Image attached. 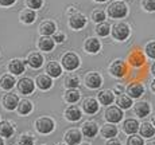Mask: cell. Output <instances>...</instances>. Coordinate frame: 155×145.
I'll return each mask as SVG.
<instances>
[{
    "label": "cell",
    "mask_w": 155,
    "mask_h": 145,
    "mask_svg": "<svg viewBox=\"0 0 155 145\" xmlns=\"http://www.w3.org/2000/svg\"><path fill=\"white\" fill-rule=\"evenodd\" d=\"M127 12H128L127 5L121 2H113L108 7V14L113 19H121V17L126 16Z\"/></svg>",
    "instance_id": "cell-1"
},
{
    "label": "cell",
    "mask_w": 155,
    "mask_h": 145,
    "mask_svg": "<svg viewBox=\"0 0 155 145\" xmlns=\"http://www.w3.org/2000/svg\"><path fill=\"white\" fill-rule=\"evenodd\" d=\"M54 121L49 117H41L35 121V128L42 134H49L54 131Z\"/></svg>",
    "instance_id": "cell-2"
},
{
    "label": "cell",
    "mask_w": 155,
    "mask_h": 145,
    "mask_svg": "<svg viewBox=\"0 0 155 145\" xmlns=\"http://www.w3.org/2000/svg\"><path fill=\"white\" fill-rule=\"evenodd\" d=\"M112 35L117 40H126L130 36V26L127 23H116L112 28Z\"/></svg>",
    "instance_id": "cell-3"
},
{
    "label": "cell",
    "mask_w": 155,
    "mask_h": 145,
    "mask_svg": "<svg viewBox=\"0 0 155 145\" xmlns=\"http://www.w3.org/2000/svg\"><path fill=\"white\" fill-rule=\"evenodd\" d=\"M109 73H111V75L116 77V78H121V77H124L126 73H127L126 62L121 61V59H116V61H113L111 63V66H109Z\"/></svg>",
    "instance_id": "cell-4"
},
{
    "label": "cell",
    "mask_w": 155,
    "mask_h": 145,
    "mask_svg": "<svg viewBox=\"0 0 155 145\" xmlns=\"http://www.w3.org/2000/svg\"><path fill=\"white\" fill-rule=\"evenodd\" d=\"M62 65H64V67L66 70L73 71L80 66V59L74 52H68V54H65L62 57Z\"/></svg>",
    "instance_id": "cell-5"
},
{
    "label": "cell",
    "mask_w": 155,
    "mask_h": 145,
    "mask_svg": "<svg viewBox=\"0 0 155 145\" xmlns=\"http://www.w3.org/2000/svg\"><path fill=\"white\" fill-rule=\"evenodd\" d=\"M18 90H19L20 94H25V96H28V94H31L32 91H34L35 89V84L34 81H32L31 78H22L18 81Z\"/></svg>",
    "instance_id": "cell-6"
},
{
    "label": "cell",
    "mask_w": 155,
    "mask_h": 145,
    "mask_svg": "<svg viewBox=\"0 0 155 145\" xmlns=\"http://www.w3.org/2000/svg\"><path fill=\"white\" fill-rule=\"evenodd\" d=\"M18 103H19V98H18V96L14 93L4 94L2 98V105L4 106V109H7V110H14V109H16Z\"/></svg>",
    "instance_id": "cell-7"
},
{
    "label": "cell",
    "mask_w": 155,
    "mask_h": 145,
    "mask_svg": "<svg viewBox=\"0 0 155 145\" xmlns=\"http://www.w3.org/2000/svg\"><path fill=\"white\" fill-rule=\"evenodd\" d=\"M105 118L109 122L116 124V122H119V121H121V118H123V112H121V109L117 108V106H109L105 110Z\"/></svg>",
    "instance_id": "cell-8"
},
{
    "label": "cell",
    "mask_w": 155,
    "mask_h": 145,
    "mask_svg": "<svg viewBox=\"0 0 155 145\" xmlns=\"http://www.w3.org/2000/svg\"><path fill=\"white\" fill-rule=\"evenodd\" d=\"M103 84V79H101L100 74L99 73H94V71H91L86 74L85 77V85L88 86L89 89H99Z\"/></svg>",
    "instance_id": "cell-9"
},
{
    "label": "cell",
    "mask_w": 155,
    "mask_h": 145,
    "mask_svg": "<svg viewBox=\"0 0 155 145\" xmlns=\"http://www.w3.org/2000/svg\"><path fill=\"white\" fill-rule=\"evenodd\" d=\"M8 70L10 73H12L14 75H20V74L25 73L26 70V62L22 59H12L8 63Z\"/></svg>",
    "instance_id": "cell-10"
},
{
    "label": "cell",
    "mask_w": 155,
    "mask_h": 145,
    "mask_svg": "<svg viewBox=\"0 0 155 145\" xmlns=\"http://www.w3.org/2000/svg\"><path fill=\"white\" fill-rule=\"evenodd\" d=\"M69 26L74 30H81L86 26V17L82 14H74L69 17Z\"/></svg>",
    "instance_id": "cell-11"
},
{
    "label": "cell",
    "mask_w": 155,
    "mask_h": 145,
    "mask_svg": "<svg viewBox=\"0 0 155 145\" xmlns=\"http://www.w3.org/2000/svg\"><path fill=\"white\" fill-rule=\"evenodd\" d=\"M15 85H16V79L11 74H4V75L0 77V89L2 90L8 91L11 89H14Z\"/></svg>",
    "instance_id": "cell-12"
},
{
    "label": "cell",
    "mask_w": 155,
    "mask_h": 145,
    "mask_svg": "<svg viewBox=\"0 0 155 145\" xmlns=\"http://www.w3.org/2000/svg\"><path fill=\"white\" fill-rule=\"evenodd\" d=\"M127 93L130 94L128 97H131V98H139V97H142V94L144 93V87H143V85L139 84V82H132V84H130V86L127 87Z\"/></svg>",
    "instance_id": "cell-13"
},
{
    "label": "cell",
    "mask_w": 155,
    "mask_h": 145,
    "mask_svg": "<svg viewBox=\"0 0 155 145\" xmlns=\"http://www.w3.org/2000/svg\"><path fill=\"white\" fill-rule=\"evenodd\" d=\"M97 132H99V126H97L96 122H93V121H86L84 124V128H82V133H84L85 137L88 138H93L94 136L97 134Z\"/></svg>",
    "instance_id": "cell-14"
},
{
    "label": "cell",
    "mask_w": 155,
    "mask_h": 145,
    "mask_svg": "<svg viewBox=\"0 0 155 145\" xmlns=\"http://www.w3.org/2000/svg\"><path fill=\"white\" fill-rule=\"evenodd\" d=\"M82 108H84L85 113L88 114H94L99 112V102L94 98H86L82 102Z\"/></svg>",
    "instance_id": "cell-15"
},
{
    "label": "cell",
    "mask_w": 155,
    "mask_h": 145,
    "mask_svg": "<svg viewBox=\"0 0 155 145\" xmlns=\"http://www.w3.org/2000/svg\"><path fill=\"white\" fill-rule=\"evenodd\" d=\"M55 23L51 22V20H46V22H42L39 26V32L43 35V36H50L55 32Z\"/></svg>",
    "instance_id": "cell-16"
},
{
    "label": "cell",
    "mask_w": 155,
    "mask_h": 145,
    "mask_svg": "<svg viewBox=\"0 0 155 145\" xmlns=\"http://www.w3.org/2000/svg\"><path fill=\"white\" fill-rule=\"evenodd\" d=\"M54 46H55V42L53 40V38H50V36H42L38 40V47H39V50H42L45 52L51 51V50L54 49Z\"/></svg>",
    "instance_id": "cell-17"
},
{
    "label": "cell",
    "mask_w": 155,
    "mask_h": 145,
    "mask_svg": "<svg viewBox=\"0 0 155 145\" xmlns=\"http://www.w3.org/2000/svg\"><path fill=\"white\" fill-rule=\"evenodd\" d=\"M150 112H151V106L148 102L142 101V102H138L135 105V114L139 116L140 118H144L146 116H148Z\"/></svg>",
    "instance_id": "cell-18"
},
{
    "label": "cell",
    "mask_w": 155,
    "mask_h": 145,
    "mask_svg": "<svg viewBox=\"0 0 155 145\" xmlns=\"http://www.w3.org/2000/svg\"><path fill=\"white\" fill-rule=\"evenodd\" d=\"M65 140L69 145H77L81 143V133H80L77 129H71V131H68L66 134H65Z\"/></svg>",
    "instance_id": "cell-19"
},
{
    "label": "cell",
    "mask_w": 155,
    "mask_h": 145,
    "mask_svg": "<svg viewBox=\"0 0 155 145\" xmlns=\"http://www.w3.org/2000/svg\"><path fill=\"white\" fill-rule=\"evenodd\" d=\"M27 63L30 65V67L32 69H39L43 65V57L39 52H31L27 57Z\"/></svg>",
    "instance_id": "cell-20"
},
{
    "label": "cell",
    "mask_w": 155,
    "mask_h": 145,
    "mask_svg": "<svg viewBox=\"0 0 155 145\" xmlns=\"http://www.w3.org/2000/svg\"><path fill=\"white\" fill-rule=\"evenodd\" d=\"M19 19L22 23H25V24H31V23L35 22V19H37V15H35V11L34 10H23L22 12L19 15Z\"/></svg>",
    "instance_id": "cell-21"
},
{
    "label": "cell",
    "mask_w": 155,
    "mask_h": 145,
    "mask_svg": "<svg viewBox=\"0 0 155 145\" xmlns=\"http://www.w3.org/2000/svg\"><path fill=\"white\" fill-rule=\"evenodd\" d=\"M35 85L41 89V90H49L53 86V81L49 75H38Z\"/></svg>",
    "instance_id": "cell-22"
},
{
    "label": "cell",
    "mask_w": 155,
    "mask_h": 145,
    "mask_svg": "<svg viewBox=\"0 0 155 145\" xmlns=\"http://www.w3.org/2000/svg\"><path fill=\"white\" fill-rule=\"evenodd\" d=\"M65 117L69 121H78L81 118V110H80L77 106L71 105L65 110Z\"/></svg>",
    "instance_id": "cell-23"
},
{
    "label": "cell",
    "mask_w": 155,
    "mask_h": 145,
    "mask_svg": "<svg viewBox=\"0 0 155 145\" xmlns=\"http://www.w3.org/2000/svg\"><path fill=\"white\" fill-rule=\"evenodd\" d=\"M46 73L49 74L50 78H57V77L61 75L62 69H61V66H59L57 62L53 61V62H49V63H47V66H46Z\"/></svg>",
    "instance_id": "cell-24"
},
{
    "label": "cell",
    "mask_w": 155,
    "mask_h": 145,
    "mask_svg": "<svg viewBox=\"0 0 155 145\" xmlns=\"http://www.w3.org/2000/svg\"><path fill=\"white\" fill-rule=\"evenodd\" d=\"M18 112H19V114H22V116H27L32 112V102L28 101V99H22V101H19L16 106Z\"/></svg>",
    "instance_id": "cell-25"
},
{
    "label": "cell",
    "mask_w": 155,
    "mask_h": 145,
    "mask_svg": "<svg viewBox=\"0 0 155 145\" xmlns=\"http://www.w3.org/2000/svg\"><path fill=\"white\" fill-rule=\"evenodd\" d=\"M100 47H101V44L96 38H88V39H86L85 50L88 52H91V54H96V52L100 50Z\"/></svg>",
    "instance_id": "cell-26"
},
{
    "label": "cell",
    "mask_w": 155,
    "mask_h": 145,
    "mask_svg": "<svg viewBox=\"0 0 155 145\" xmlns=\"http://www.w3.org/2000/svg\"><path fill=\"white\" fill-rule=\"evenodd\" d=\"M97 97H99V101L101 105H111L113 99H115V96H113L111 90H101Z\"/></svg>",
    "instance_id": "cell-27"
},
{
    "label": "cell",
    "mask_w": 155,
    "mask_h": 145,
    "mask_svg": "<svg viewBox=\"0 0 155 145\" xmlns=\"http://www.w3.org/2000/svg\"><path fill=\"white\" fill-rule=\"evenodd\" d=\"M139 129V122L136 120H132V118H130V120H126L123 124V131L128 133V134H134L136 131Z\"/></svg>",
    "instance_id": "cell-28"
},
{
    "label": "cell",
    "mask_w": 155,
    "mask_h": 145,
    "mask_svg": "<svg viewBox=\"0 0 155 145\" xmlns=\"http://www.w3.org/2000/svg\"><path fill=\"white\" fill-rule=\"evenodd\" d=\"M14 134V126L11 125L8 121H3V122H0V136L2 137H11V136Z\"/></svg>",
    "instance_id": "cell-29"
},
{
    "label": "cell",
    "mask_w": 155,
    "mask_h": 145,
    "mask_svg": "<svg viewBox=\"0 0 155 145\" xmlns=\"http://www.w3.org/2000/svg\"><path fill=\"white\" fill-rule=\"evenodd\" d=\"M116 103L119 105V108L120 109H130L131 106H132V99H131V97H128L127 94H120V96L117 97V99H116Z\"/></svg>",
    "instance_id": "cell-30"
},
{
    "label": "cell",
    "mask_w": 155,
    "mask_h": 145,
    "mask_svg": "<svg viewBox=\"0 0 155 145\" xmlns=\"http://www.w3.org/2000/svg\"><path fill=\"white\" fill-rule=\"evenodd\" d=\"M101 134L105 138H112L117 134V128H116L115 125H112V124H107V125H104L103 129H101Z\"/></svg>",
    "instance_id": "cell-31"
},
{
    "label": "cell",
    "mask_w": 155,
    "mask_h": 145,
    "mask_svg": "<svg viewBox=\"0 0 155 145\" xmlns=\"http://www.w3.org/2000/svg\"><path fill=\"white\" fill-rule=\"evenodd\" d=\"M140 134L143 136V137H147V138L153 137V136L155 134V128L148 122L142 124L140 125Z\"/></svg>",
    "instance_id": "cell-32"
},
{
    "label": "cell",
    "mask_w": 155,
    "mask_h": 145,
    "mask_svg": "<svg viewBox=\"0 0 155 145\" xmlns=\"http://www.w3.org/2000/svg\"><path fill=\"white\" fill-rule=\"evenodd\" d=\"M65 99L69 103H74L80 99V91L77 89H68V91L65 93Z\"/></svg>",
    "instance_id": "cell-33"
},
{
    "label": "cell",
    "mask_w": 155,
    "mask_h": 145,
    "mask_svg": "<svg viewBox=\"0 0 155 145\" xmlns=\"http://www.w3.org/2000/svg\"><path fill=\"white\" fill-rule=\"evenodd\" d=\"M128 61L131 62V65H132V66H140V65H143V62H144V57L142 55V52L134 51L132 54L130 55Z\"/></svg>",
    "instance_id": "cell-34"
},
{
    "label": "cell",
    "mask_w": 155,
    "mask_h": 145,
    "mask_svg": "<svg viewBox=\"0 0 155 145\" xmlns=\"http://www.w3.org/2000/svg\"><path fill=\"white\" fill-rule=\"evenodd\" d=\"M96 32H97V35H100V36H108L109 32H111V27H109L108 23L101 22L96 26Z\"/></svg>",
    "instance_id": "cell-35"
},
{
    "label": "cell",
    "mask_w": 155,
    "mask_h": 145,
    "mask_svg": "<svg viewBox=\"0 0 155 145\" xmlns=\"http://www.w3.org/2000/svg\"><path fill=\"white\" fill-rule=\"evenodd\" d=\"M78 85H80V79H78V77L74 75V74L68 75L66 79H65V86L68 89H76Z\"/></svg>",
    "instance_id": "cell-36"
},
{
    "label": "cell",
    "mask_w": 155,
    "mask_h": 145,
    "mask_svg": "<svg viewBox=\"0 0 155 145\" xmlns=\"http://www.w3.org/2000/svg\"><path fill=\"white\" fill-rule=\"evenodd\" d=\"M92 19H93L94 22H97V23L104 22V19H105V12H104L103 10L93 11V12H92Z\"/></svg>",
    "instance_id": "cell-37"
},
{
    "label": "cell",
    "mask_w": 155,
    "mask_h": 145,
    "mask_svg": "<svg viewBox=\"0 0 155 145\" xmlns=\"http://www.w3.org/2000/svg\"><path fill=\"white\" fill-rule=\"evenodd\" d=\"M19 145H34V137L31 134H22L19 138Z\"/></svg>",
    "instance_id": "cell-38"
},
{
    "label": "cell",
    "mask_w": 155,
    "mask_h": 145,
    "mask_svg": "<svg viewBox=\"0 0 155 145\" xmlns=\"http://www.w3.org/2000/svg\"><path fill=\"white\" fill-rule=\"evenodd\" d=\"M26 4L30 10H39L43 4V0H26Z\"/></svg>",
    "instance_id": "cell-39"
},
{
    "label": "cell",
    "mask_w": 155,
    "mask_h": 145,
    "mask_svg": "<svg viewBox=\"0 0 155 145\" xmlns=\"http://www.w3.org/2000/svg\"><path fill=\"white\" fill-rule=\"evenodd\" d=\"M142 5L148 12H154L155 11V0H142Z\"/></svg>",
    "instance_id": "cell-40"
},
{
    "label": "cell",
    "mask_w": 155,
    "mask_h": 145,
    "mask_svg": "<svg viewBox=\"0 0 155 145\" xmlns=\"http://www.w3.org/2000/svg\"><path fill=\"white\" fill-rule=\"evenodd\" d=\"M143 138L138 137V136H131L127 141V145H143Z\"/></svg>",
    "instance_id": "cell-41"
},
{
    "label": "cell",
    "mask_w": 155,
    "mask_h": 145,
    "mask_svg": "<svg viewBox=\"0 0 155 145\" xmlns=\"http://www.w3.org/2000/svg\"><path fill=\"white\" fill-rule=\"evenodd\" d=\"M146 54L150 58L155 59V42H151L147 44V47H146Z\"/></svg>",
    "instance_id": "cell-42"
},
{
    "label": "cell",
    "mask_w": 155,
    "mask_h": 145,
    "mask_svg": "<svg viewBox=\"0 0 155 145\" xmlns=\"http://www.w3.org/2000/svg\"><path fill=\"white\" fill-rule=\"evenodd\" d=\"M65 39H66V35L64 34V32H54L53 34V40L57 43H64L65 42Z\"/></svg>",
    "instance_id": "cell-43"
},
{
    "label": "cell",
    "mask_w": 155,
    "mask_h": 145,
    "mask_svg": "<svg viewBox=\"0 0 155 145\" xmlns=\"http://www.w3.org/2000/svg\"><path fill=\"white\" fill-rule=\"evenodd\" d=\"M15 2L16 0H0V5L2 7H10V5L15 4Z\"/></svg>",
    "instance_id": "cell-44"
},
{
    "label": "cell",
    "mask_w": 155,
    "mask_h": 145,
    "mask_svg": "<svg viewBox=\"0 0 155 145\" xmlns=\"http://www.w3.org/2000/svg\"><path fill=\"white\" fill-rule=\"evenodd\" d=\"M107 145H121V144H120V141H119V140L113 138V140H111V141H109V143L107 144Z\"/></svg>",
    "instance_id": "cell-45"
},
{
    "label": "cell",
    "mask_w": 155,
    "mask_h": 145,
    "mask_svg": "<svg viewBox=\"0 0 155 145\" xmlns=\"http://www.w3.org/2000/svg\"><path fill=\"white\" fill-rule=\"evenodd\" d=\"M115 93L123 94V87H120V86H116V87H115Z\"/></svg>",
    "instance_id": "cell-46"
},
{
    "label": "cell",
    "mask_w": 155,
    "mask_h": 145,
    "mask_svg": "<svg viewBox=\"0 0 155 145\" xmlns=\"http://www.w3.org/2000/svg\"><path fill=\"white\" fill-rule=\"evenodd\" d=\"M151 89H153V90L155 91V79H154L153 82H151Z\"/></svg>",
    "instance_id": "cell-47"
},
{
    "label": "cell",
    "mask_w": 155,
    "mask_h": 145,
    "mask_svg": "<svg viewBox=\"0 0 155 145\" xmlns=\"http://www.w3.org/2000/svg\"><path fill=\"white\" fill-rule=\"evenodd\" d=\"M151 73H153L154 75H155V63L153 65V67H151Z\"/></svg>",
    "instance_id": "cell-48"
},
{
    "label": "cell",
    "mask_w": 155,
    "mask_h": 145,
    "mask_svg": "<svg viewBox=\"0 0 155 145\" xmlns=\"http://www.w3.org/2000/svg\"><path fill=\"white\" fill-rule=\"evenodd\" d=\"M151 120H153V124H154V125H155V113L153 114V118H151Z\"/></svg>",
    "instance_id": "cell-49"
},
{
    "label": "cell",
    "mask_w": 155,
    "mask_h": 145,
    "mask_svg": "<svg viewBox=\"0 0 155 145\" xmlns=\"http://www.w3.org/2000/svg\"><path fill=\"white\" fill-rule=\"evenodd\" d=\"M0 145H4V141H3L2 137H0Z\"/></svg>",
    "instance_id": "cell-50"
},
{
    "label": "cell",
    "mask_w": 155,
    "mask_h": 145,
    "mask_svg": "<svg viewBox=\"0 0 155 145\" xmlns=\"http://www.w3.org/2000/svg\"><path fill=\"white\" fill-rule=\"evenodd\" d=\"M96 2H99V3H104V2H107V0H96Z\"/></svg>",
    "instance_id": "cell-51"
},
{
    "label": "cell",
    "mask_w": 155,
    "mask_h": 145,
    "mask_svg": "<svg viewBox=\"0 0 155 145\" xmlns=\"http://www.w3.org/2000/svg\"><path fill=\"white\" fill-rule=\"evenodd\" d=\"M148 145H155V143H150V144H148Z\"/></svg>",
    "instance_id": "cell-52"
},
{
    "label": "cell",
    "mask_w": 155,
    "mask_h": 145,
    "mask_svg": "<svg viewBox=\"0 0 155 145\" xmlns=\"http://www.w3.org/2000/svg\"><path fill=\"white\" fill-rule=\"evenodd\" d=\"M57 145H64V144H57Z\"/></svg>",
    "instance_id": "cell-53"
}]
</instances>
